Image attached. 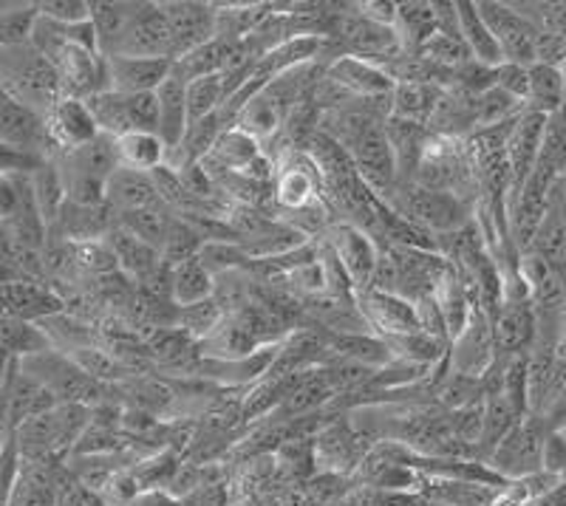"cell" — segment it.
I'll return each instance as SVG.
<instances>
[{
  "mask_svg": "<svg viewBox=\"0 0 566 506\" xmlns=\"http://www.w3.org/2000/svg\"><path fill=\"white\" fill-rule=\"evenodd\" d=\"M0 54H3L0 57L3 94L43 116H49L63 103L65 88L57 68L32 43L18 45V49H0Z\"/></svg>",
  "mask_w": 566,
  "mask_h": 506,
  "instance_id": "obj_1",
  "label": "cell"
},
{
  "mask_svg": "<svg viewBox=\"0 0 566 506\" xmlns=\"http://www.w3.org/2000/svg\"><path fill=\"white\" fill-rule=\"evenodd\" d=\"M386 204L397 210L402 219L422 226V230L437 238L453 235V232L464 230L470 224L468 207H464L457 192L428 190V187H419L417 181L397 187L386 199Z\"/></svg>",
  "mask_w": 566,
  "mask_h": 506,
  "instance_id": "obj_2",
  "label": "cell"
},
{
  "mask_svg": "<svg viewBox=\"0 0 566 506\" xmlns=\"http://www.w3.org/2000/svg\"><path fill=\"white\" fill-rule=\"evenodd\" d=\"M20 371L34 377L40 384H45L60 404H85V408H88V402H97V399L103 397V384L94 382V379H91L69 354L60 351V348L40 354V357L23 359V362H20Z\"/></svg>",
  "mask_w": 566,
  "mask_h": 506,
  "instance_id": "obj_3",
  "label": "cell"
},
{
  "mask_svg": "<svg viewBox=\"0 0 566 506\" xmlns=\"http://www.w3.org/2000/svg\"><path fill=\"white\" fill-rule=\"evenodd\" d=\"M544 442L538 417H524L502 442L490 450V467L499 478H530L544 464Z\"/></svg>",
  "mask_w": 566,
  "mask_h": 506,
  "instance_id": "obj_4",
  "label": "cell"
},
{
  "mask_svg": "<svg viewBox=\"0 0 566 506\" xmlns=\"http://www.w3.org/2000/svg\"><path fill=\"white\" fill-rule=\"evenodd\" d=\"M335 34L343 40V45H346V52L343 54L368 60V63L388 65L391 60H397L399 54H406L397 29L386 27V23H377V20L363 18L360 12L340 14V18H337ZM335 34H332V38H335Z\"/></svg>",
  "mask_w": 566,
  "mask_h": 506,
  "instance_id": "obj_5",
  "label": "cell"
},
{
  "mask_svg": "<svg viewBox=\"0 0 566 506\" xmlns=\"http://www.w3.org/2000/svg\"><path fill=\"white\" fill-rule=\"evenodd\" d=\"M326 244L335 250L337 261L357 288V295L371 288L377 261H380V244L363 226L340 221L326 232Z\"/></svg>",
  "mask_w": 566,
  "mask_h": 506,
  "instance_id": "obj_6",
  "label": "cell"
},
{
  "mask_svg": "<svg viewBox=\"0 0 566 506\" xmlns=\"http://www.w3.org/2000/svg\"><path fill=\"white\" fill-rule=\"evenodd\" d=\"M484 20H488L490 32L495 34L499 45L504 52V63L535 65V40L541 29L524 12H518L510 3H479Z\"/></svg>",
  "mask_w": 566,
  "mask_h": 506,
  "instance_id": "obj_7",
  "label": "cell"
},
{
  "mask_svg": "<svg viewBox=\"0 0 566 506\" xmlns=\"http://www.w3.org/2000/svg\"><path fill=\"white\" fill-rule=\"evenodd\" d=\"M326 80L352 99H360V103L363 99L366 103H382L386 99L388 103L394 96V88H397L394 77L382 65L352 57V54H340V57L332 60V65L326 68Z\"/></svg>",
  "mask_w": 566,
  "mask_h": 506,
  "instance_id": "obj_8",
  "label": "cell"
},
{
  "mask_svg": "<svg viewBox=\"0 0 566 506\" xmlns=\"http://www.w3.org/2000/svg\"><path fill=\"white\" fill-rule=\"evenodd\" d=\"M448 362H451V371L482 379V382L493 371L495 362H499L493 323H490V317L479 306L473 312V317H470L468 328L451 342V359Z\"/></svg>",
  "mask_w": 566,
  "mask_h": 506,
  "instance_id": "obj_9",
  "label": "cell"
},
{
  "mask_svg": "<svg viewBox=\"0 0 566 506\" xmlns=\"http://www.w3.org/2000/svg\"><path fill=\"white\" fill-rule=\"evenodd\" d=\"M357 308H360L363 320L368 323L371 334L382 337V340H394V337H408V334H419V317L417 306L406 297L391 295V292H380V288H366L357 295Z\"/></svg>",
  "mask_w": 566,
  "mask_h": 506,
  "instance_id": "obj_10",
  "label": "cell"
},
{
  "mask_svg": "<svg viewBox=\"0 0 566 506\" xmlns=\"http://www.w3.org/2000/svg\"><path fill=\"white\" fill-rule=\"evenodd\" d=\"M119 57H165L176 60L174 34H170L168 18L161 12V3H142L139 14L123 34L114 49ZM111 54V57H114Z\"/></svg>",
  "mask_w": 566,
  "mask_h": 506,
  "instance_id": "obj_11",
  "label": "cell"
},
{
  "mask_svg": "<svg viewBox=\"0 0 566 506\" xmlns=\"http://www.w3.org/2000/svg\"><path fill=\"white\" fill-rule=\"evenodd\" d=\"M0 141H3L7 150L45 159L43 148L45 145H54L52 134H49V116L38 114V110L27 108L23 103L3 94V105H0Z\"/></svg>",
  "mask_w": 566,
  "mask_h": 506,
  "instance_id": "obj_12",
  "label": "cell"
},
{
  "mask_svg": "<svg viewBox=\"0 0 566 506\" xmlns=\"http://www.w3.org/2000/svg\"><path fill=\"white\" fill-rule=\"evenodd\" d=\"M3 397H7V428L20 430L32 419L57 408V399L52 391L40 384L38 379L20 371L18 359H9L7 366V384H3Z\"/></svg>",
  "mask_w": 566,
  "mask_h": 506,
  "instance_id": "obj_13",
  "label": "cell"
},
{
  "mask_svg": "<svg viewBox=\"0 0 566 506\" xmlns=\"http://www.w3.org/2000/svg\"><path fill=\"white\" fill-rule=\"evenodd\" d=\"M161 12L168 18L170 34H174L176 60L219 38V12L212 3H190V0L161 3Z\"/></svg>",
  "mask_w": 566,
  "mask_h": 506,
  "instance_id": "obj_14",
  "label": "cell"
},
{
  "mask_svg": "<svg viewBox=\"0 0 566 506\" xmlns=\"http://www.w3.org/2000/svg\"><path fill=\"white\" fill-rule=\"evenodd\" d=\"M547 114L538 110H524L513 123L507 139V159L510 170H513V196L524 187V181L535 173L541 159V145H544V130H547ZM510 196V199H513Z\"/></svg>",
  "mask_w": 566,
  "mask_h": 506,
  "instance_id": "obj_15",
  "label": "cell"
},
{
  "mask_svg": "<svg viewBox=\"0 0 566 506\" xmlns=\"http://www.w3.org/2000/svg\"><path fill=\"white\" fill-rule=\"evenodd\" d=\"M108 91L116 94H154L174 74L176 60L165 57H105Z\"/></svg>",
  "mask_w": 566,
  "mask_h": 506,
  "instance_id": "obj_16",
  "label": "cell"
},
{
  "mask_svg": "<svg viewBox=\"0 0 566 506\" xmlns=\"http://www.w3.org/2000/svg\"><path fill=\"white\" fill-rule=\"evenodd\" d=\"M65 312V297H60L43 281H9L3 283V317L27 323H43Z\"/></svg>",
  "mask_w": 566,
  "mask_h": 506,
  "instance_id": "obj_17",
  "label": "cell"
},
{
  "mask_svg": "<svg viewBox=\"0 0 566 506\" xmlns=\"http://www.w3.org/2000/svg\"><path fill=\"white\" fill-rule=\"evenodd\" d=\"M49 134H52L54 148H60L63 154H74L103 136L88 103L77 96H65L63 103L49 114Z\"/></svg>",
  "mask_w": 566,
  "mask_h": 506,
  "instance_id": "obj_18",
  "label": "cell"
},
{
  "mask_svg": "<svg viewBox=\"0 0 566 506\" xmlns=\"http://www.w3.org/2000/svg\"><path fill=\"white\" fill-rule=\"evenodd\" d=\"M116 212L108 204L103 207H80L65 201L63 212L57 215L52 230L57 238H63L65 244H94V241H105L111 230L116 226ZM49 230V232H52Z\"/></svg>",
  "mask_w": 566,
  "mask_h": 506,
  "instance_id": "obj_19",
  "label": "cell"
},
{
  "mask_svg": "<svg viewBox=\"0 0 566 506\" xmlns=\"http://www.w3.org/2000/svg\"><path fill=\"white\" fill-rule=\"evenodd\" d=\"M493 337L499 354H524L533 348L538 334V315L533 303H504L493 315Z\"/></svg>",
  "mask_w": 566,
  "mask_h": 506,
  "instance_id": "obj_20",
  "label": "cell"
},
{
  "mask_svg": "<svg viewBox=\"0 0 566 506\" xmlns=\"http://www.w3.org/2000/svg\"><path fill=\"white\" fill-rule=\"evenodd\" d=\"M142 331V342L148 348V357L159 362L161 368H185L193 371L201 362V342L193 340L190 334L181 328H150Z\"/></svg>",
  "mask_w": 566,
  "mask_h": 506,
  "instance_id": "obj_21",
  "label": "cell"
},
{
  "mask_svg": "<svg viewBox=\"0 0 566 506\" xmlns=\"http://www.w3.org/2000/svg\"><path fill=\"white\" fill-rule=\"evenodd\" d=\"M108 207L116 215H125V212L165 207V201H161L159 190H156L154 176L116 167L108 181Z\"/></svg>",
  "mask_w": 566,
  "mask_h": 506,
  "instance_id": "obj_22",
  "label": "cell"
},
{
  "mask_svg": "<svg viewBox=\"0 0 566 506\" xmlns=\"http://www.w3.org/2000/svg\"><path fill=\"white\" fill-rule=\"evenodd\" d=\"M105 241H108V246L114 250L116 263H119V272H123L125 277H130L134 286H139L145 277L154 275L161 263H165V257H161L159 250L145 244L142 238H136L134 232L125 230L119 221H116V226L111 230V235L105 238Z\"/></svg>",
  "mask_w": 566,
  "mask_h": 506,
  "instance_id": "obj_23",
  "label": "cell"
},
{
  "mask_svg": "<svg viewBox=\"0 0 566 506\" xmlns=\"http://www.w3.org/2000/svg\"><path fill=\"white\" fill-rule=\"evenodd\" d=\"M156 103H159V136L168 145V150H176L185 141L190 130V114H187V80L179 74H170L156 91Z\"/></svg>",
  "mask_w": 566,
  "mask_h": 506,
  "instance_id": "obj_24",
  "label": "cell"
},
{
  "mask_svg": "<svg viewBox=\"0 0 566 506\" xmlns=\"http://www.w3.org/2000/svg\"><path fill=\"white\" fill-rule=\"evenodd\" d=\"M321 167L315 159H310L306 165H290L281 167V173L275 176V187H272V196H275L277 207L290 212H301L306 207L317 204V187H321Z\"/></svg>",
  "mask_w": 566,
  "mask_h": 506,
  "instance_id": "obj_25",
  "label": "cell"
},
{
  "mask_svg": "<svg viewBox=\"0 0 566 506\" xmlns=\"http://www.w3.org/2000/svg\"><path fill=\"white\" fill-rule=\"evenodd\" d=\"M258 159H264V148L255 136H250L247 130H241L239 125L224 130V136L219 139L216 150L207 156L201 165L210 170V167H219V170H227V173L244 176Z\"/></svg>",
  "mask_w": 566,
  "mask_h": 506,
  "instance_id": "obj_26",
  "label": "cell"
},
{
  "mask_svg": "<svg viewBox=\"0 0 566 506\" xmlns=\"http://www.w3.org/2000/svg\"><path fill=\"white\" fill-rule=\"evenodd\" d=\"M457 14H459V34H462V40L468 43L473 60L482 65H490V68L504 65L502 45H499L495 34L490 32L488 20H484L479 3H468V0H462V3H457Z\"/></svg>",
  "mask_w": 566,
  "mask_h": 506,
  "instance_id": "obj_27",
  "label": "cell"
},
{
  "mask_svg": "<svg viewBox=\"0 0 566 506\" xmlns=\"http://www.w3.org/2000/svg\"><path fill=\"white\" fill-rule=\"evenodd\" d=\"M116 145V161L125 170H136V173H156L161 165H168V145L161 141L159 134H142V130H130V134L114 139Z\"/></svg>",
  "mask_w": 566,
  "mask_h": 506,
  "instance_id": "obj_28",
  "label": "cell"
},
{
  "mask_svg": "<svg viewBox=\"0 0 566 506\" xmlns=\"http://www.w3.org/2000/svg\"><path fill=\"white\" fill-rule=\"evenodd\" d=\"M442 99V88L431 83H397L391 96V116L428 128Z\"/></svg>",
  "mask_w": 566,
  "mask_h": 506,
  "instance_id": "obj_29",
  "label": "cell"
},
{
  "mask_svg": "<svg viewBox=\"0 0 566 506\" xmlns=\"http://www.w3.org/2000/svg\"><path fill=\"white\" fill-rule=\"evenodd\" d=\"M142 3H91V23L99 40V54L111 57L123 34L139 14Z\"/></svg>",
  "mask_w": 566,
  "mask_h": 506,
  "instance_id": "obj_30",
  "label": "cell"
},
{
  "mask_svg": "<svg viewBox=\"0 0 566 506\" xmlns=\"http://www.w3.org/2000/svg\"><path fill=\"white\" fill-rule=\"evenodd\" d=\"M170 283H174L176 306H196V303L212 301V295H216V275L207 270L201 257L176 263Z\"/></svg>",
  "mask_w": 566,
  "mask_h": 506,
  "instance_id": "obj_31",
  "label": "cell"
},
{
  "mask_svg": "<svg viewBox=\"0 0 566 506\" xmlns=\"http://www.w3.org/2000/svg\"><path fill=\"white\" fill-rule=\"evenodd\" d=\"M530 110L538 114H558L566 108V71L555 65L535 63L530 65Z\"/></svg>",
  "mask_w": 566,
  "mask_h": 506,
  "instance_id": "obj_32",
  "label": "cell"
},
{
  "mask_svg": "<svg viewBox=\"0 0 566 506\" xmlns=\"http://www.w3.org/2000/svg\"><path fill=\"white\" fill-rule=\"evenodd\" d=\"M397 34L408 54H417L437 34V3H399Z\"/></svg>",
  "mask_w": 566,
  "mask_h": 506,
  "instance_id": "obj_33",
  "label": "cell"
},
{
  "mask_svg": "<svg viewBox=\"0 0 566 506\" xmlns=\"http://www.w3.org/2000/svg\"><path fill=\"white\" fill-rule=\"evenodd\" d=\"M0 331H3V348H7L9 359H18V362L40 357V354L54 351V348H57L40 323L3 317V328H0Z\"/></svg>",
  "mask_w": 566,
  "mask_h": 506,
  "instance_id": "obj_34",
  "label": "cell"
},
{
  "mask_svg": "<svg viewBox=\"0 0 566 506\" xmlns=\"http://www.w3.org/2000/svg\"><path fill=\"white\" fill-rule=\"evenodd\" d=\"M57 500L60 495L54 489L52 478L43 473L38 462L32 467L20 470L14 487L7 493V506H57Z\"/></svg>",
  "mask_w": 566,
  "mask_h": 506,
  "instance_id": "obj_35",
  "label": "cell"
},
{
  "mask_svg": "<svg viewBox=\"0 0 566 506\" xmlns=\"http://www.w3.org/2000/svg\"><path fill=\"white\" fill-rule=\"evenodd\" d=\"M38 3H0V49L29 45L38 29Z\"/></svg>",
  "mask_w": 566,
  "mask_h": 506,
  "instance_id": "obj_36",
  "label": "cell"
},
{
  "mask_svg": "<svg viewBox=\"0 0 566 506\" xmlns=\"http://www.w3.org/2000/svg\"><path fill=\"white\" fill-rule=\"evenodd\" d=\"M227 49H230V40L227 38H212L210 43L199 45L190 54L176 60V74L187 83H193V80L201 77H221V68H224L227 60Z\"/></svg>",
  "mask_w": 566,
  "mask_h": 506,
  "instance_id": "obj_37",
  "label": "cell"
},
{
  "mask_svg": "<svg viewBox=\"0 0 566 506\" xmlns=\"http://www.w3.org/2000/svg\"><path fill=\"white\" fill-rule=\"evenodd\" d=\"M170 207H154V210H139V212H125V215H116L119 224L125 230L134 232L136 238H142L145 244H150L154 250H165V241L170 235V226H174L176 215H170Z\"/></svg>",
  "mask_w": 566,
  "mask_h": 506,
  "instance_id": "obj_38",
  "label": "cell"
},
{
  "mask_svg": "<svg viewBox=\"0 0 566 506\" xmlns=\"http://www.w3.org/2000/svg\"><path fill=\"white\" fill-rule=\"evenodd\" d=\"M283 123H286V114H283L266 94H258L255 99L247 103L244 108L239 110V116H235V125H239L241 130H247L250 136H255L261 145H264V139L275 136Z\"/></svg>",
  "mask_w": 566,
  "mask_h": 506,
  "instance_id": "obj_39",
  "label": "cell"
},
{
  "mask_svg": "<svg viewBox=\"0 0 566 506\" xmlns=\"http://www.w3.org/2000/svg\"><path fill=\"white\" fill-rule=\"evenodd\" d=\"M533 252H538L544 261H549L560 275L566 277V212L558 207H549L547 219L541 224L538 235L533 241Z\"/></svg>",
  "mask_w": 566,
  "mask_h": 506,
  "instance_id": "obj_40",
  "label": "cell"
},
{
  "mask_svg": "<svg viewBox=\"0 0 566 506\" xmlns=\"http://www.w3.org/2000/svg\"><path fill=\"white\" fill-rule=\"evenodd\" d=\"M227 105V88L224 80L216 77H201L187 83V114H190V125L201 123L207 116L219 114Z\"/></svg>",
  "mask_w": 566,
  "mask_h": 506,
  "instance_id": "obj_41",
  "label": "cell"
},
{
  "mask_svg": "<svg viewBox=\"0 0 566 506\" xmlns=\"http://www.w3.org/2000/svg\"><path fill=\"white\" fill-rule=\"evenodd\" d=\"M97 119V128L103 136L111 139H119V136L130 134L128 123V108H125V96L116 94V91H103V94H94L91 99H85Z\"/></svg>",
  "mask_w": 566,
  "mask_h": 506,
  "instance_id": "obj_42",
  "label": "cell"
},
{
  "mask_svg": "<svg viewBox=\"0 0 566 506\" xmlns=\"http://www.w3.org/2000/svg\"><path fill=\"white\" fill-rule=\"evenodd\" d=\"M224 320L227 315L221 312L216 297L205 303H196V306H179V312H176V328L187 331L199 342H205L207 337H212V334L219 331V328L224 326Z\"/></svg>",
  "mask_w": 566,
  "mask_h": 506,
  "instance_id": "obj_43",
  "label": "cell"
},
{
  "mask_svg": "<svg viewBox=\"0 0 566 506\" xmlns=\"http://www.w3.org/2000/svg\"><path fill=\"white\" fill-rule=\"evenodd\" d=\"M125 108H128L130 130L142 134H159V103L154 94H123Z\"/></svg>",
  "mask_w": 566,
  "mask_h": 506,
  "instance_id": "obj_44",
  "label": "cell"
},
{
  "mask_svg": "<svg viewBox=\"0 0 566 506\" xmlns=\"http://www.w3.org/2000/svg\"><path fill=\"white\" fill-rule=\"evenodd\" d=\"M495 88H502L522 105L530 103V65L504 63L495 68Z\"/></svg>",
  "mask_w": 566,
  "mask_h": 506,
  "instance_id": "obj_45",
  "label": "cell"
},
{
  "mask_svg": "<svg viewBox=\"0 0 566 506\" xmlns=\"http://www.w3.org/2000/svg\"><path fill=\"white\" fill-rule=\"evenodd\" d=\"M535 63L564 68L566 65V34L555 32V29H541L538 40H535Z\"/></svg>",
  "mask_w": 566,
  "mask_h": 506,
  "instance_id": "obj_46",
  "label": "cell"
},
{
  "mask_svg": "<svg viewBox=\"0 0 566 506\" xmlns=\"http://www.w3.org/2000/svg\"><path fill=\"white\" fill-rule=\"evenodd\" d=\"M40 14L57 23H85L91 20V3L85 0H43L38 3Z\"/></svg>",
  "mask_w": 566,
  "mask_h": 506,
  "instance_id": "obj_47",
  "label": "cell"
},
{
  "mask_svg": "<svg viewBox=\"0 0 566 506\" xmlns=\"http://www.w3.org/2000/svg\"><path fill=\"white\" fill-rule=\"evenodd\" d=\"M541 470L547 473L560 475L566 473V436L560 430H549L547 442H544V464Z\"/></svg>",
  "mask_w": 566,
  "mask_h": 506,
  "instance_id": "obj_48",
  "label": "cell"
},
{
  "mask_svg": "<svg viewBox=\"0 0 566 506\" xmlns=\"http://www.w3.org/2000/svg\"><path fill=\"white\" fill-rule=\"evenodd\" d=\"M57 506H99V500L88 487H83V484H74V487H69L65 493H60Z\"/></svg>",
  "mask_w": 566,
  "mask_h": 506,
  "instance_id": "obj_49",
  "label": "cell"
}]
</instances>
